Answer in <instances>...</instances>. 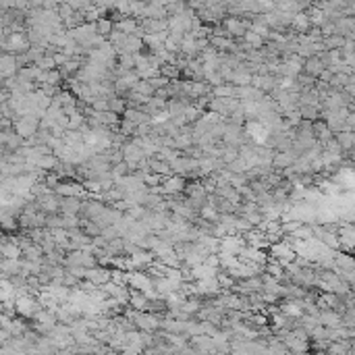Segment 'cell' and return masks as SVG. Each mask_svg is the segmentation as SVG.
Segmentation results:
<instances>
[{
    "instance_id": "obj_1",
    "label": "cell",
    "mask_w": 355,
    "mask_h": 355,
    "mask_svg": "<svg viewBox=\"0 0 355 355\" xmlns=\"http://www.w3.org/2000/svg\"><path fill=\"white\" fill-rule=\"evenodd\" d=\"M36 127H37V121L32 114H23V119H19V123H17V133L27 137V135L36 133Z\"/></svg>"
},
{
    "instance_id": "obj_2",
    "label": "cell",
    "mask_w": 355,
    "mask_h": 355,
    "mask_svg": "<svg viewBox=\"0 0 355 355\" xmlns=\"http://www.w3.org/2000/svg\"><path fill=\"white\" fill-rule=\"evenodd\" d=\"M129 281L133 283V287L140 289L142 293H152V289H154V284L150 283V279H145L143 274H131Z\"/></svg>"
},
{
    "instance_id": "obj_3",
    "label": "cell",
    "mask_w": 355,
    "mask_h": 355,
    "mask_svg": "<svg viewBox=\"0 0 355 355\" xmlns=\"http://www.w3.org/2000/svg\"><path fill=\"white\" fill-rule=\"evenodd\" d=\"M4 46H6L9 50H23V48H27L25 36H23V34H11L9 37H6Z\"/></svg>"
},
{
    "instance_id": "obj_4",
    "label": "cell",
    "mask_w": 355,
    "mask_h": 355,
    "mask_svg": "<svg viewBox=\"0 0 355 355\" xmlns=\"http://www.w3.org/2000/svg\"><path fill=\"white\" fill-rule=\"evenodd\" d=\"M15 69H17V60H15L13 56H6V54H2L0 56V75H13Z\"/></svg>"
},
{
    "instance_id": "obj_5",
    "label": "cell",
    "mask_w": 355,
    "mask_h": 355,
    "mask_svg": "<svg viewBox=\"0 0 355 355\" xmlns=\"http://www.w3.org/2000/svg\"><path fill=\"white\" fill-rule=\"evenodd\" d=\"M272 253H274L276 258H283V262L295 258V253H293V248H291V245H283V243L274 245V248H272Z\"/></svg>"
},
{
    "instance_id": "obj_6",
    "label": "cell",
    "mask_w": 355,
    "mask_h": 355,
    "mask_svg": "<svg viewBox=\"0 0 355 355\" xmlns=\"http://www.w3.org/2000/svg\"><path fill=\"white\" fill-rule=\"evenodd\" d=\"M34 307H36V305H34V302H32L29 297H19V299H17V312H19V314L29 316V314L34 312Z\"/></svg>"
},
{
    "instance_id": "obj_7",
    "label": "cell",
    "mask_w": 355,
    "mask_h": 355,
    "mask_svg": "<svg viewBox=\"0 0 355 355\" xmlns=\"http://www.w3.org/2000/svg\"><path fill=\"white\" fill-rule=\"evenodd\" d=\"M249 133H251L253 140H258V142H264L266 140V129L262 127L260 123H249Z\"/></svg>"
},
{
    "instance_id": "obj_8",
    "label": "cell",
    "mask_w": 355,
    "mask_h": 355,
    "mask_svg": "<svg viewBox=\"0 0 355 355\" xmlns=\"http://www.w3.org/2000/svg\"><path fill=\"white\" fill-rule=\"evenodd\" d=\"M2 253L6 256V260H19L21 249L15 243H6V245H2Z\"/></svg>"
},
{
    "instance_id": "obj_9",
    "label": "cell",
    "mask_w": 355,
    "mask_h": 355,
    "mask_svg": "<svg viewBox=\"0 0 355 355\" xmlns=\"http://www.w3.org/2000/svg\"><path fill=\"white\" fill-rule=\"evenodd\" d=\"M183 189V181L179 179V177H175V179H168L166 185H164V191H179Z\"/></svg>"
},
{
    "instance_id": "obj_10",
    "label": "cell",
    "mask_w": 355,
    "mask_h": 355,
    "mask_svg": "<svg viewBox=\"0 0 355 355\" xmlns=\"http://www.w3.org/2000/svg\"><path fill=\"white\" fill-rule=\"evenodd\" d=\"M75 210H77V202H73V197H67V202H65V212L71 214V212H75Z\"/></svg>"
},
{
    "instance_id": "obj_11",
    "label": "cell",
    "mask_w": 355,
    "mask_h": 355,
    "mask_svg": "<svg viewBox=\"0 0 355 355\" xmlns=\"http://www.w3.org/2000/svg\"><path fill=\"white\" fill-rule=\"evenodd\" d=\"M143 303H145V295H143V293H135V295H133V305L135 307H143Z\"/></svg>"
},
{
    "instance_id": "obj_12",
    "label": "cell",
    "mask_w": 355,
    "mask_h": 355,
    "mask_svg": "<svg viewBox=\"0 0 355 355\" xmlns=\"http://www.w3.org/2000/svg\"><path fill=\"white\" fill-rule=\"evenodd\" d=\"M320 320H322L324 324H338V318H337L335 314H324Z\"/></svg>"
},
{
    "instance_id": "obj_13",
    "label": "cell",
    "mask_w": 355,
    "mask_h": 355,
    "mask_svg": "<svg viewBox=\"0 0 355 355\" xmlns=\"http://www.w3.org/2000/svg\"><path fill=\"white\" fill-rule=\"evenodd\" d=\"M295 23H297V27H305L307 25V17H303V15H297Z\"/></svg>"
},
{
    "instance_id": "obj_14",
    "label": "cell",
    "mask_w": 355,
    "mask_h": 355,
    "mask_svg": "<svg viewBox=\"0 0 355 355\" xmlns=\"http://www.w3.org/2000/svg\"><path fill=\"white\" fill-rule=\"evenodd\" d=\"M248 40H249L251 44H256V46H258V44H260V36H258V34H253V32H249V34H248Z\"/></svg>"
},
{
    "instance_id": "obj_15",
    "label": "cell",
    "mask_w": 355,
    "mask_h": 355,
    "mask_svg": "<svg viewBox=\"0 0 355 355\" xmlns=\"http://www.w3.org/2000/svg\"><path fill=\"white\" fill-rule=\"evenodd\" d=\"M100 29H102V32H108V29H110V23H108V21H100Z\"/></svg>"
}]
</instances>
